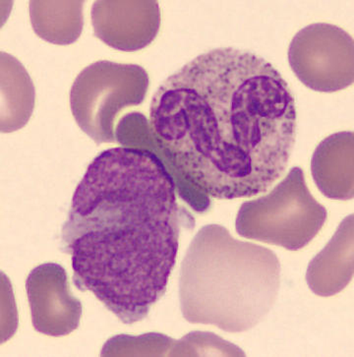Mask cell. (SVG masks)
Returning a JSON list of instances; mask_svg holds the SVG:
<instances>
[{"mask_svg":"<svg viewBox=\"0 0 354 357\" xmlns=\"http://www.w3.org/2000/svg\"><path fill=\"white\" fill-rule=\"evenodd\" d=\"M279 284L281 264L276 253L238 241L222 225H205L181 263V312L191 324L246 332L270 312Z\"/></svg>","mask_w":354,"mask_h":357,"instance_id":"3957f363","label":"cell"},{"mask_svg":"<svg viewBox=\"0 0 354 357\" xmlns=\"http://www.w3.org/2000/svg\"><path fill=\"white\" fill-rule=\"evenodd\" d=\"M353 275V215L339 225L326 248L308 267L306 280L311 291L320 296H332L348 286Z\"/></svg>","mask_w":354,"mask_h":357,"instance_id":"9c48e42d","label":"cell"},{"mask_svg":"<svg viewBox=\"0 0 354 357\" xmlns=\"http://www.w3.org/2000/svg\"><path fill=\"white\" fill-rule=\"evenodd\" d=\"M149 75L137 64L100 61L78 74L70 90L71 112L95 144L116 142V119L126 107L144 102Z\"/></svg>","mask_w":354,"mask_h":357,"instance_id":"5b68a950","label":"cell"},{"mask_svg":"<svg viewBox=\"0 0 354 357\" xmlns=\"http://www.w3.org/2000/svg\"><path fill=\"white\" fill-rule=\"evenodd\" d=\"M83 4L82 1H31L33 31L52 44H72L82 32Z\"/></svg>","mask_w":354,"mask_h":357,"instance_id":"8fae6325","label":"cell"},{"mask_svg":"<svg viewBox=\"0 0 354 357\" xmlns=\"http://www.w3.org/2000/svg\"><path fill=\"white\" fill-rule=\"evenodd\" d=\"M194 225L159 155L122 146L88 165L62 225L61 248L71 256L79 291L92 292L132 325L166 294L181 229Z\"/></svg>","mask_w":354,"mask_h":357,"instance_id":"7a4b0ae2","label":"cell"},{"mask_svg":"<svg viewBox=\"0 0 354 357\" xmlns=\"http://www.w3.org/2000/svg\"><path fill=\"white\" fill-rule=\"evenodd\" d=\"M153 150L196 212L219 200L265 193L288 167L298 128L295 100L259 55L220 47L198 55L155 91Z\"/></svg>","mask_w":354,"mask_h":357,"instance_id":"6da1fadb","label":"cell"},{"mask_svg":"<svg viewBox=\"0 0 354 357\" xmlns=\"http://www.w3.org/2000/svg\"><path fill=\"white\" fill-rule=\"evenodd\" d=\"M2 112L1 131L10 132L22 128L31 114L35 100V90L30 76L25 68L16 59L15 77H8L6 71L1 70Z\"/></svg>","mask_w":354,"mask_h":357,"instance_id":"7c38bea8","label":"cell"},{"mask_svg":"<svg viewBox=\"0 0 354 357\" xmlns=\"http://www.w3.org/2000/svg\"><path fill=\"white\" fill-rule=\"evenodd\" d=\"M26 289L33 325L38 332L59 337L77 329L82 306L71 296L61 266L49 263L35 268L29 275Z\"/></svg>","mask_w":354,"mask_h":357,"instance_id":"52a82bcc","label":"cell"},{"mask_svg":"<svg viewBox=\"0 0 354 357\" xmlns=\"http://www.w3.org/2000/svg\"><path fill=\"white\" fill-rule=\"evenodd\" d=\"M289 66L306 87L334 93L353 85L354 44L348 32L329 23L301 29L288 47Z\"/></svg>","mask_w":354,"mask_h":357,"instance_id":"8992f818","label":"cell"},{"mask_svg":"<svg viewBox=\"0 0 354 357\" xmlns=\"http://www.w3.org/2000/svg\"><path fill=\"white\" fill-rule=\"evenodd\" d=\"M327 215L308 189L302 169L295 167L268 195L241 205L236 229L244 238L296 251L317 236Z\"/></svg>","mask_w":354,"mask_h":357,"instance_id":"277c9868","label":"cell"},{"mask_svg":"<svg viewBox=\"0 0 354 357\" xmlns=\"http://www.w3.org/2000/svg\"><path fill=\"white\" fill-rule=\"evenodd\" d=\"M95 37L118 50L148 47L161 27L157 1H95L92 8Z\"/></svg>","mask_w":354,"mask_h":357,"instance_id":"ba28073f","label":"cell"},{"mask_svg":"<svg viewBox=\"0 0 354 357\" xmlns=\"http://www.w3.org/2000/svg\"><path fill=\"white\" fill-rule=\"evenodd\" d=\"M313 179L326 197L353 198V132L332 134L316 148L311 160Z\"/></svg>","mask_w":354,"mask_h":357,"instance_id":"30bf717a","label":"cell"}]
</instances>
